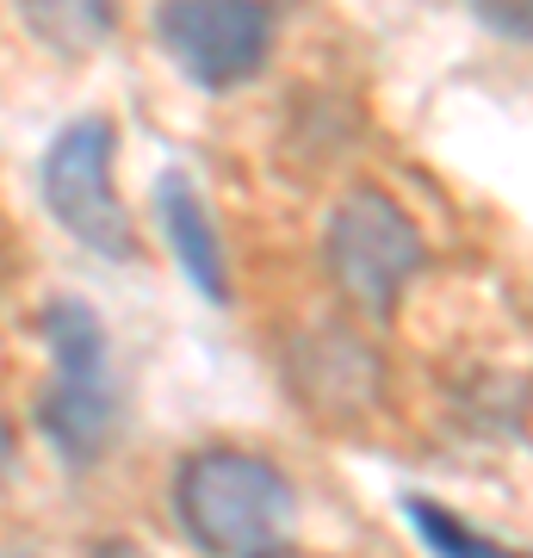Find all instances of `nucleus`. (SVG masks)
<instances>
[{"mask_svg":"<svg viewBox=\"0 0 533 558\" xmlns=\"http://www.w3.org/2000/svg\"><path fill=\"white\" fill-rule=\"evenodd\" d=\"M174 509L193 546L211 558H279L298 521V497L279 478V465L237 447L186 459L174 478Z\"/></svg>","mask_w":533,"mask_h":558,"instance_id":"1","label":"nucleus"},{"mask_svg":"<svg viewBox=\"0 0 533 558\" xmlns=\"http://www.w3.org/2000/svg\"><path fill=\"white\" fill-rule=\"evenodd\" d=\"M44 205L81 248L112 255V260L137 255L131 218H124L119 193H112V124L81 119L50 143V156H44Z\"/></svg>","mask_w":533,"mask_h":558,"instance_id":"4","label":"nucleus"},{"mask_svg":"<svg viewBox=\"0 0 533 558\" xmlns=\"http://www.w3.org/2000/svg\"><path fill=\"white\" fill-rule=\"evenodd\" d=\"M119 0H20V20L32 25V38H44L62 57H87L106 44Z\"/></svg>","mask_w":533,"mask_h":558,"instance_id":"7","label":"nucleus"},{"mask_svg":"<svg viewBox=\"0 0 533 558\" xmlns=\"http://www.w3.org/2000/svg\"><path fill=\"white\" fill-rule=\"evenodd\" d=\"M161 50L198 87H242L274 50V7L267 0H161Z\"/></svg>","mask_w":533,"mask_h":558,"instance_id":"5","label":"nucleus"},{"mask_svg":"<svg viewBox=\"0 0 533 558\" xmlns=\"http://www.w3.org/2000/svg\"><path fill=\"white\" fill-rule=\"evenodd\" d=\"M7 459H13V422H7V410H0V472H7Z\"/></svg>","mask_w":533,"mask_h":558,"instance_id":"9","label":"nucleus"},{"mask_svg":"<svg viewBox=\"0 0 533 558\" xmlns=\"http://www.w3.org/2000/svg\"><path fill=\"white\" fill-rule=\"evenodd\" d=\"M323 260L336 292L366 317H391L403 286L422 267V236H415L410 211L385 193H348L329 211V236H323Z\"/></svg>","mask_w":533,"mask_h":558,"instance_id":"2","label":"nucleus"},{"mask_svg":"<svg viewBox=\"0 0 533 558\" xmlns=\"http://www.w3.org/2000/svg\"><path fill=\"white\" fill-rule=\"evenodd\" d=\"M156 211H161V230H168V248H174L180 274L193 279L205 299H230V274H223L218 223H211L205 199L193 193V180H186V174H161Z\"/></svg>","mask_w":533,"mask_h":558,"instance_id":"6","label":"nucleus"},{"mask_svg":"<svg viewBox=\"0 0 533 558\" xmlns=\"http://www.w3.org/2000/svg\"><path fill=\"white\" fill-rule=\"evenodd\" d=\"M403 515H410L415 539L435 558H533V553H521V546H502V539L477 534L472 521H459L453 509H440V502H428V497H410Z\"/></svg>","mask_w":533,"mask_h":558,"instance_id":"8","label":"nucleus"},{"mask_svg":"<svg viewBox=\"0 0 533 558\" xmlns=\"http://www.w3.org/2000/svg\"><path fill=\"white\" fill-rule=\"evenodd\" d=\"M94 558H143V553H137V546H99Z\"/></svg>","mask_w":533,"mask_h":558,"instance_id":"10","label":"nucleus"},{"mask_svg":"<svg viewBox=\"0 0 533 558\" xmlns=\"http://www.w3.org/2000/svg\"><path fill=\"white\" fill-rule=\"evenodd\" d=\"M44 336H50V354H57V385L44 398V428L75 465H87L106 447L112 410H119L112 373H106V336H99L87 304H50Z\"/></svg>","mask_w":533,"mask_h":558,"instance_id":"3","label":"nucleus"}]
</instances>
